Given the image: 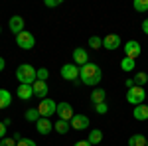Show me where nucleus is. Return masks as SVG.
Here are the masks:
<instances>
[{
  "label": "nucleus",
  "mask_w": 148,
  "mask_h": 146,
  "mask_svg": "<svg viewBox=\"0 0 148 146\" xmlns=\"http://www.w3.org/2000/svg\"><path fill=\"white\" fill-rule=\"evenodd\" d=\"M79 79H81V83H85L89 87H95V85L101 83L103 71L97 63H87V65L79 67Z\"/></svg>",
  "instance_id": "1"
},
{
  "label": "nucleus",
  "mask_w": 148,
  "mask_h": 146,
  "mask_svg": "<svg viewBox=\"0 0 148 146\" xmlns=\"http://www.w3.org/2000/svg\"><path fill=\"white\" fill-rule=\"evenodd\" d=\"M16 79L22 85H34L36 81H38V69L34 65H30V63H22L16 69Z\"/></svg>",
  "instance_id": "2"
},
{
  "label": "nucleus",
  "mask_w": 148,
  "mask_h": 146,
  "mask_svg": "<svg viewBox=\"0 0 148 146\" xmlns=\"http://www.w3.org/2000/svg\"><path fill=\"white\" fill-rule=\"evenodd\" d=\"M38 112H40V117L42 119H49L51 114H57V103L53 99H42L40 105H38Z\"/></svg>",
  "instance_id": "3"
},
{
  "label": "nucleus",
  "mask_w": 148,
  "mask_h": 146,
  "mask_svg": "<svg viewBox=\"0 0 148 146\" xmlns=\"http://www.w3.org/2000/svg\"><path fill=\"white\" fill-rule=\"evenodd\" d=\"M144 99H146V91L144 87H132V89L126 91V101L130 103L132 107H136V105H144Z\"/></svg>",
  "instance_id": "4"
},
{
  "label": "nucleus",
  "mask_w": 148,
  "mask_h": 146,
  "mask_svg": "<svg viewBox=\"0 0 148 146\" xmlns=\"http://www.w3.org/2000/svg\"><path fill=\"white\" fill-rule=\"evenodd\" d=\"M16 44H18V47H22V49H32L36 45V36L32 32H26L24 30L22 34L16 36Z\"/></svg>",
  "instance_id": "5"
},
{
  "label": "nucleus",
  "mask_w": 148,
  "mask_h": 146,
  "mask_svg": "<svg viewBox=\"0 0 148 146\" xmlns=\"http://www.w3.org/2000/svg\"><path fill=\"white\" fill-rule=\"evenodd\" d=\"M59 73H61V77L65 79V81H77L79 79V67L75 63H65Z\"/></svg>",
  "instance_id": "6"
},
{
  "label": "nucleus",
  "mask_w": 148,
  "mask_h": 146,
  "mask_svg": "<svg viewBox=\"0 0 148 146\" xmlns=\"http://www.w3.org/2000/svg\"><path fill=\"white\" fill-rule=\"evenodd\" d=\"M57 117L61 119V121H67L71 123V119L75 117V112H73V107L69 105V103H57Z\"/></svg>",
  "instance_id": "7"
},
{
  "label": "nucleus",
  "mask_w": 148,
  "mask_h": 146,
  "mask_svg": "<svg viewBox=\"0 0 148 146\" xmlns=\"http://www.w3.org/2000/svg\"><path fill=\"white\" fill-rule=\"evenodd\" d=\"M123 49H125V57H130V59H134V61H136V57L140 56V51H142V47H140V44H138L136 40L126 42Z\"/></svg>",
  "instance_id": "8"
},
{
  "label": "nucleus",
  "mask_w": 148,
  "mask_h": 146,
  "mask_svg": "<svg viewBox=\"0 0 148 146\" xmlns=\"http://www.w3.org/2000/svg\"><path fill=\"white\" fill-rule=\"evenodd\" d=\"M73 63H75L77 67H83V65L89 63V53H87L85 47H75V49H73Z\"/></svg>",
  "instance_id": "9"
},
{
  "label": "nucleus",
  "mask_w": 148,
  "mask_h": 146,
  "mask_svg": "<svg viewBox=\"0 0 148 146\" xmlns=\"http://www.w3.org/2000/svg\"><path fill=\"white\" fill-rule=\"evenodd\" d=\"M103 47H105V49H109V51L119 49V47H121V36H119V34L105 36V38H103Z\"/></svg>",
  "instance_id": "10"
},
{
  "label": "nucleus",
  "mask_w": 148,
  "mask_h": 146,
  "mask_svg": "<svg viewBox=\"0 0 148 146\" xmlns=\"http://www.w3.org/2000/svg\"><path fill=\"white\" fill-rule=\"evenodd\" d=\"M24 26H26V22H24L22 16H12L10 22H8V28H10V32H14L16 36L24 32Z\"/></svg>",
  "instance_id": "11"
},
{
  "label": "nucleus",
  "mask_w": 148,
  "mask_h": 146,
  "mask_svg": "<svg viewBox=\"0 0 148 146\" xmlns=\"http://www.w3.org/2000/svg\"><path fill=\"white\" fill-rule=\"evenodd\" d=\"M69 124H71V128H75V130H83V128L89 126V117H87V114H75Z\"/></svg>",
  "instance_id": "12"
},
{
  "label": "nucleus",
  "mask_w": 148,
  "mask_h": 146,
  "mask_svg": "<svg viewBox=\"0 0 148 146\" xmlns=\"http://www.w3.org/2000/svg\"><path fill=\"white\" fill-rule=\"evenodd\" d=\"M36 130L40 132V134H44V136H47L51 130H53V123L49 121V119H40L38 123H36Z\"/></svg>",
  "instance_id": "13"
},
{
  "label": "nucleus",
  "mask_w": 148,
  "mask_h": 146,
  "mask_svg": "<svg viewBox=\"0 0 148 146\" xmlns=\"http://www.w3.org/2000/svg\"><path fill=\"white\" fill-rule=\"evenodd\" d=\"M32 89H34V95H36V97H40V99H46L47 93H49L47 81H36L34 85H32Z\"/></svg>",
  "instance_id": "14"
},
{
  "label": "nucleus",
  "mask_w": 148,
  "mask_h": 146,
  "mask_svg": "<svg viewBox=\"0 0 148 146\" xmlns=\"http://www.w3.org/2000/svg\"><path fill=\"white\" fill-rule=\"evenodd\" d=\"M16 95H18V99L20 101H28V99H32L34 97V89H32V85H18V91H16Z\"/></svg>",
  "instance_id": "15"
},
{
  "label": "nucleus",
  "mask_w": 148,
  "mask_h": 146,
  "mask_svg": "<svg viewBox=\"0 0 148 146\" xmlns=\"http://www.w3.org/2000/svg\"><path fill=\"white\" fill-rule=\"evenodd\" d=\"M132 117L136 121H148V107L146 105H136L132 109Z\"/></svg>",
  "instance_id": "16"
},
{
  "label": "nucleus",
  "mask_w": 148,
  "mask_h": 146,
  "mask_svg": "<svg viewBox=\"0 0 148 146\" xmlns=\"http://www.w3.org/2000/svg\"><path fill=\"white\" fill-rule=\"evenodd\" d=\"M87 140H89L93 146L101 144V142H103V130H99V128H91V130H89V136H87Z\"/></svg>",
  "instance_id": "17"
},
{
  "label": "nucleus",
  "mask_w": 148,
  "mask_h": 146,
  "mask_svg": "<svg viewBox=\"0 0 148 146\" xmlns=\"http://www.w3.org/2000/svg\"><path fill=\"white\" fill-rule=\"evenodd\" d=\"M12 103V95L8 89H0V109H6V107H10Z\"/></svg>",
  "instance_id": "18"
},
{
  "label": "nucleus",
  "mask_w": 148,
  "mask_h": 146,
  "mask_svg": "<svg viewBox=\"0 0 148 146\" xmlns=\"http://www.w3.org/2000/svg\"><path fill=\"white\" fill-rule=\"evenodd\" d=\"M105 97H107L105 89H95L91 93V103L93 105H101V103H105Z\"/></svg>",
  "instance_id": "19"
},
{
  "label": "nucleus",
  "mask_w": 148,
  "mask_h": 146,
  "mask_svg": "<svg viewBox=\"0 0 148 146\" xmlns=\"http://www.w3.org/2000/svg\"><path fill=\"white\" fill-rule=\"evenodd\" d=\"M146 136L144 134H132L128 138V146H146Z\"/></svg>",
  "instance_id": "20"
},
{
  "label": "nucleus",
  "mask_w": 148,
  "mask_h": 146,
  "mask_svg": "<svg viewBox=\"0 0 148 146\" xmlns=\"http://www.w3.org/2000/svg\"><path fill=\"white\" fill-rule=\"evenodd\" d=\"M69 126H71V124H69L67 121H61V119H59V121L53 124V130H56L57 134H67V132H69Z\"/></svg>",
  "instance_id": "21"
},
{
  "label": "nucleus",
  "mask_w": 148,
  "mask_h": 146,
  "mask_svg": "<svg viewBox=\"0 0 148 146\" xmlns=\"http://www.w3.org/2000/svg\"><path fill=\"white\" fill-rule=\"evenodd\" d=\"M24 119H26L28 123H34V124H36L40 119H42V117H40L38 109H28V111H26V114H24Z\"/></svg>",
  "instance_id": "22"
},
{
  "label": "nucleus",
  "mask_w": 148,
  "mask_h": 146,
  "mask_svg": "<svg viewBox=\"0 0 148 146\" xmlns=\"http://www.w3.org/2000/svg\"><path fill=\"white\" fill-rule=\"evenodd\" d=\"M134 67H136V61H134V59H130V57H125V59L121 61V69H123L125 73H128V71H132Z\"/></svg>",
  "instance_id": "23"
},
{
  "label": "nucleus",
  "mask_w": 148,
  "mask_h": 146,
  "mask_svg": "<svg viewBox=\"0 0 148 146\" xmlns=\"http://www.w3.org/2000/svg\"><path fill=\"white\" fill-rule=\"evenodd\" d=\"M132 79H134V85H136V87H144V85L148 83V75L144 73V71H138Z\"/></svg>",
  "instance_id": "24"
},
{
  "label": "nucleus",
  "mask_w": 148,
  "mask_h": 146,
  "mask_svg": "<svg viewBox=\"0 0 148 146\" xmlns=\"http://www.w3.org/2000/svg\"><path fill=\"white\" fill-rule=\"evenodd\" d=\"M89 47H93V49H101L103 47V40L99 38V36H91V38H89Z\"/></svg>",
  "instance_id": "25"
},
{
  "label": "nucleus",
  "mask_w": 148,
  "mask_h": 146,
  "mask_svg": "<svg viewBox=\"0 0 148 146\" xmlns=\"http://www.w3.org/2000/svg\"><path fill=\"white\" fill-rule=\"evenodd\" d=\"M132 6L136 12H148V0H134Z\"/></svg>",
  "instance_id": "26"
},
{
  "label": "nucleus",
  "mask_w": 148,
  "mask_h": 146,
  "mask_svg": "<svg viewBox=\"0 0 148 146\" xmlns=\"http://www.w3.org/2000/svg\"><path fill=\"white\" fill-rule=\"evenodd\" d=\"M95 107V112H99V114H107L109 112V105L107 103H101V105H93Z\"/></svg>",
  "instance_id": "27"
},
{
  "label": "nucleus",
  "mask_w": 148,
  "mask_h": 146,
  "mask_svg": "<svg viewBox=\"0 0 148 146\" xmlns=\"http://www.w3.org/2000/svg\"><path fill=\"white\" fill-rule=\"evenodd\" d=\"M47 77H49V71H47L46 67H40V69H38V81H46Z\"/></svg>",
  "instance_id": "28"
},
{
  "label": "nucleus",
  "mask_w": 148,
  "mask_h": 146,
  "mask_svg": "<svg viewBox=\"0 0 148 146\" xmlns=\"http://www.w3.org/2000/svg\"><path fill=\"white\" fill-rule=\"evenodd\" d=\"M18 142L14 140V138H8V136H4L2 140H0V146H16Z\"/></svg>",
  "instance_id": "29"
},
{
  "label": "nucleus",
  "mask_w": 148,
  "mask_h": 146,
  "mask_svg": "<svg viewBox=\"0 0 148 146\" xmlns=\"http://www.w3.org/2000/svg\"><path fill=\"white\" fill-rule=\"evenodd\" d=\"M16 146H38V144H36L32 138H22V140H18V144H16Z\"/></svg>",
  "instance_id": "30"
},
{
  "label": "nucleus",
  "mask_w": 148,
  "mask_h": 146,
  "mask_svg": "<svg viewBox=\"0 0 148 146\" xmlns=\"http://www.w3.org/2000/svg\"><path fill=\"white\" fill-rule=\"evenodd\" d=\"M47 8H56V6H61V0H46L44 2Z\"/></svg>",
  "instance_id": "31"
},
{
  "label": "nucleus",
  "mask_w": 148,
  "mask_h": 146,
  "mask_svg": "<svg viewBox=\"0 0 148 146\" xmlns=\"http://www.w3.org/2000/svg\"><path fill=\"white\" fill-rule=\"evenodd\" d=\"M6 128H8V126H6V124L0 121V140H2V138L6 136Z\"/></svg>",
  "instance_id": "32"
},
{
  "label": "nucleus",
  "mask_w": 148,
  "mask_h": 146,
  "mask_svg": "<svg viewBox=\"0 0 148 146\" xmlns=\"http://www.w3.org/2000/svg\"><path fill=\"white\" fill-rule=\"evenodd\" d=\"M73 146H93V144L89 142V140H77V142H75Z\"/></svg>",
  "instance_id": "33"
},
{
  "label": "nucleus",
  "mask_w": 148,
  "mask_h": 146,
  "mask_svg": "<svg viewBox=\"0 0 148 146\" xmlns=\"http://www.w3.org/2000/svg\"><path fill=\"white\" fill-rule=\"evenodd\" d=\"M125 85H126V89H132V87H134V79H126Z\"/></svg>",
  "instance_id": "34"
},
{
  "label": "nucleus",
  "mask_w": 148,
  "mask_h": 146,
  "mask_svg": "<svg viewBox=\"0 0 148 146\" xmlns=\"http://www.w3.org/2000/svg\"><path fill=\"white\" fill-rule=\"evenodd\" d=\"M4 67H6V59H4V57L0 56V73L4 71Z\"/></svg>",
  "instance_id": "35"
},
{
  "label": "nucleus",
  "mask_w": 148,
  "mask_h": 146,
  "mask_svg": "<svg viewBox=\"0 0 148 146\" xmlns=\"http://www.w3.org/2000/svg\"><path fill=\"white\" fill-rule=\"evenodd\" d=\"M142 32H144V34L148 36V18L144 20V22H142Z\"/></svg>",
  "instance_id": "36"
},
{
  "label": "nucleus",
  "mask_w": 148,
  "mask_h": 146,
  "mask_svg": "<svg viewBox=\"0 0 148 146\" xmlns=\"http://www.w3.org/2000/svg\"><path fill=\"white\" fill-rule=\"evenodd\" d=\"M146 146H148V140H146Z\"/></svg>",
  "instance_id": "37"
},
{
  "label": "nucleus",
  "mask_w": 148,
  "mask_h": 146,
  "mask_svg": "<svg viewBox=\"0 0 148 146\" xmlns=\"http://www.w3.org/2000/svg\"><path fill=\"white\" fill-rule=\"evenodd\" d=\"M0 32H2V28H0Z\"/></svg>",
  "instance_id": "38"
}]
</instances>
